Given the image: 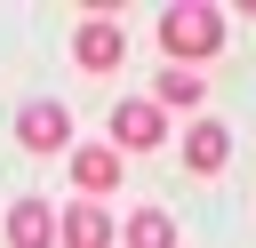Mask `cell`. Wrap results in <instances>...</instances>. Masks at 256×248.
<instances>
[{"mask_svg": "<svg viewBox=\"0 0 256 248\" xmlns=\"http://www.w3.org/2000/svg\"><path fill=\"white\" fill-rule=\"evenodd\" d=\"M8 248H56V208L48 200H16L8 208Z\"/></svg>", "mask_w": 256, "mask_h": 248, "instance_id": "7", "label": "cell"}, {"mask_svg": "<svg viewBox=\"0 0 256 248\" xmlns=\"http://www.w3.org/2000/svg\"><path fill=\"white\" fill-rule=\"evenodd\" d=\"M72 184H80L88 200H104V192L120 184V152H112V144H80V152H72Z\"/></svg>", "mask_w": 256, "mask_h": 248, "instance_id": "6", "label": "cell"}, {"mask_svg": "<svg viewBox=\"0 0 256 248\" xmlns=\"http://www.w3.org/2000/svg\"><path fill=\"white\" fill-rule=\"evenodd\" d=\"M216 48H224V8L184 0V8H168V16H160V56H176L184 72H192L200 56H216Z\"/></svg>", "mask_w": 256, "mask_h": 248, "instance_id": "1", "label": "cell"}, {"mask_svg": "<svg viewBox=\"0 0 256 248\" xmlns=\"http://www.w3.org/2000/svg\"><path fill=\"white\" fill-rule=\"evenodd\" d=\"M72 56H80V72H112V64L128 56V40H120L112 16H88V24L72 32Z\"/></svg>", "mask_w": 256, "mask_h": 248, "instance_id": "4", "label": "cell"}, {"mask_svg": "<svg viewBox=\"0 0 256 248\" xmlns=\"http://www.w3.org/2000/svg\"><path fill=\"white\" fill-rule=\"evenodd\" d=\"M56 240H64V248H112V216H104L96 200H80V208L56 216Z\"/></svg>", "mask_w": 256, "mask_h": 248, "instance_id": "8", "label": "cell"}, {"mask_svg": "<svg viewBox=\"0 0 256 248\" xmlns=\"http://www.w3.org/2000/svg\"><path fill=\"white\" fill-rule=\"evenodd\" d=\"M224 160H232V136H224V120H192V128H184V168H192V176H216Z\"/></svg>", "mask_w": 256, "mask_h": 248, "instance_id": "5", "label": "cell"}, {"mask_svg": "<svg viewBox=\"0 0 256 248\" xmlns=\"http://www.w3.org/2000/svg\"><path fill=\"white\" fill-rule=\"evenodd\" d=\"M112 144H120V152H152V144H168V112H160L152 96L112 104Z\"/></svg>", "mask_w": 256, "mask_h": 248, "instance_id": "2", "label": "cell"}, {"mask_svg": "<svg viewBox=\"0 0 256 248\" xmlns=\"http://www.w3.org/2000/svg\"><path fill=\"white\" fill-rule=\"evenodd\" d=\"M16 144H24V152H64V144H72V112H64L56 96L24 104V120H16Z\"/></svg>", "mask_w": 256, "mask_h": 248, "instance_id": "3", "label": "cell"}, {"mask_svg": "<svg viewBox=\"0 0 256 248\" xmlns=\"http://www.w3.org/2000/svg\"><path fill=\"white\" fill-rule=\"evenodd\" d=\"M200 96H208V80L184 72V64H168V72L152 80V104H160V112H200Z\"/></svg>", "mask_w": 256, "mask_h": 248, "instance_id": "9", "label": "cell"}, {"mask_svg": "<svg viewBox=\"0 0 256 248\" xmlns=\"http://www.w3.org/2000/svg\"><path fill=\"white\" fill-rule=\"evenodd\" d=\"M120 240H128V248H176V216H168V208H136Z\"/></svg>", "mask_w": 256, "mask_h": 248, "instance_id": "10", "label": "cell"}]
</instances>
